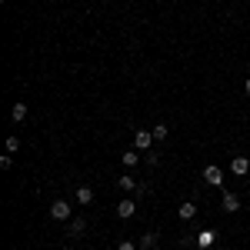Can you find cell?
<instances>
[{
	"mask_svg": "<svg viewBox=\"0 0 250 250\" xmlns=\"http://www.w3.org/2000/svg\"><path fill=\"white\" fill-rule=\"evenodd\" d=\"M224 210H227V213H237V210H240V200H237L233 193H224Z\"/></svg>",
	"mask_w": 250,
	"mask_h": 250,
	"instance_id": "cell-11",
	"label": "cell"
},
{
	"mask_svg": "<svg viewBox=\"0 0 250 250\" xmlns=\"http://www.w3.org/2000/svg\"><path fill=\"white\" fill-rule=\"evenodd\" d=\"M117 187H120V190H124V193H130V190H137L140 184H137V180H134V177H130V173H124V177L117 180Z\"/></svg>",
	"mask_w": 250,
	"mask_h": 250,
	"instance_id": "cell-9",
	"label": "cell"
},
{
	"mask_svg": "<svg viewBox=\"0 0 250 250\" xmlns=\"http://www.w3.org/2000/svg\"><path fill=\"white\" fill-rule=\"evenodd\" d=\"M244 94H247V97H250V77H247V83H244Z\"/></svg>",
	"mask_w": 250,
	"mask_h": 250,
	"instance_id": "cell-18",
	"label": "cell"
},
{
	"mask_svg": "<svg viewBox=\"0 0 250 250\" xmlns=\"http://www.w3.org/2000/svg\"><path fill=\"white\" fill-rule=\"evenodd\" d=\"M213 240H217V230H200L197 233V247H213Z\"/></svg>",
	"mask_w": 250,
	"mask_h": 250,
	"instance_id": "cell-7",
	"label": "cell"
},
{
	"mask_svg": "<svg viewBox=\"0 0 250 250\" xmlns=\"http://www.w3.org/2000/svg\"><path fill=\"white\" fill-rule=\"evenodd\" d=\"M247 70H250V63H247Z\"/></svg>",
	"mask_w": 250,
	"mask_h": 250,
	"instance_id": "cell-19",
	"label": "cell"
},
{
	"mask_svg": "<svg viewBox=\"0 0 250 250\" xmlns=\"http://www.w3.org/2000/svg\"><path fill=\"white\" fill-rule=\"evenodd\" d=\"M204 180H207V184H213V187H220V184H224V170H220V167H204Z\"/></svg>",
	"mask_w": 250,
	"mask_h": 250,
	"instance_id": "cell-3",
	"label": "cell"
},
{
	"mask_svg": "<svg viewBox=\"0 0 250 250\" xmlns=\"http://www.w3.org/2000/svg\"><path fill=\"white\" fill-rule=\"evenodd\" d=\"M14 150H20V137H7V154H14Z\"/></svg>",
	"mask_w": 250,
	"mask_h": 250,
	"instance_id": "cell-16",
	"label": "cell"
},
{
	"mask_svg": "<svg viewBox=\"0 0 250 250\" xmlns=\"http://www.w3.org/2000/svg\"><path fill=\"white\" fill-rule=\"evenodd\" d=\"M230 170L237 173V177H244V173L250 170V160H247V157H240V154H237V157L230 160Z\"/></svg>",
	"mask_w": 250,
	"mask_h": 250,
	"instance_id": "cell-5",
	"label": "cell"
},
{
	"mask_svg": "<svg viewBox=\"0 0 250 250\" xmlns=\"http://www.w3.org/2000/svg\"><path fill=\"white\" fill-rule=\"evenodd\" d=\"M167 137H170V127H167V124H157L154 127V140H167Z\"/></svg>",
	"mask_w": 250,
	"mask_h": 250,
	"instance_id": "cell-14",
	"label": "cell"
},
{
	"mask_svg": "<svg viewBox=\"0 0 250 250\" xmlns=\"http://www.w3.org/2000/svg\"><path fill=\"white\" fill-rule=\"evenodd\" d=\"M70 213H74L70 200H54V204H50V217H54V220H70Z\"/></svg>",
	"mask_w": 250,
	"mask_h": 250,
	"instance_id": "cell-1",
	"label": "cell"
},
{
	"mask_svg": "<svg viewBox=\"0 0 250 250\" xmlns=\"http://www.w3.org/2000/svg\"><path fill=\"white\" fill-rule=\"evenodd\" d=\"M134 213H137V204H134V200H130V197L117 204V217H124V220H127V217H134Z\"/></svg>",
	"mask_w": 250,
	"mask_h": 250,
	"instance_id": "cell-4",
	"label": "cell"
},
{
	"mask_svg": "<svg viewBox=\"0 0 250 250\" xmlns=\"http://www.w3.org/2000/svg\"><path fill=\"white\" fill-rule=\"evenodd\" d=\"M83 230H87V220H83V217H74V220H70V237H83Z\"/></svg>",
	"mask_w": 250,
	"mask_h": 250,
	"instance_id": "cell-8",
	"label": "cell"
},
{
	"mask_svg": "<svg viewBox=\"0 0 250 250\" xmlns=\"http://www.w3.org/2000/svg\"><path fill=\"white\" fill-rule=\"evenodd\" d=\"M197 217V204H180V220H193Z\"/></svg>",
	"mask_w": 250,
	"mask_h": 250,
	"instance_id": "cell-12",
	"label": "cell"
},
{
	"mask_svg": "<svg viewBox=\"0 0 250 250\" xmlns=\"http://www.w3.org/2000/svg\"><path fill=\"white\" fill-rule=\"evenodd\" d=\"M134 147L137 150H150V147H154V130H137L134 134Z\"/></svg>",
	"mask_w": 250,
	"mask_h": 250,
	"instance_id": "cell-2",
	"label": "cell"
},
{
	"mask_svg": "<svg viewBox=\"0 0 250 250\" xmlns=\"http://www.w3.org/2000/svg\"><path fill=\"white\" fill-rule=\"evenodd\" d=\"M154 244H157V233H144V237L137 240V247H140V250H150Z\"/></svg>",
	"mask_w": 250,
	"mask_h": 250,
	"instance_id": "cell-13",
	"label": "cell"
},
{
	"mask_svg": "<svg viewBox=\"0 0 250 250\" xmlns=\"http://www.w3.org/2000/svg\"><path fill=\"white\" fill-rule=\"evenodd\" d=\"M10 117H14L17 124H23V120H27V104H23V100H17V104H14V110H10Z\"/></svg>",
	"mask_w": 250,
	"mask_h": 250,
	"instance_id": "cell-10",
	"label": "cell"
},
{
	"mask_svg": "<svg viewBox=\"0 0 250 250\" xmlns=\"http://www.w3.org/2000/svg\"><path fill=\"white\" fill-rule=\"evenodd\" d=\"M77 204H80V207L94 204V187H87V184H83V187H77Z\"/></svg>",
	"mask_w": 250,
	"mask_h": 250,
	"instance_id": "cell-6",
	"label": "cell"
},
{
	"mask_svg": "<svg viewBox=\"0 0 250 250\" xmlns=\"http://www.w3.org/2000/svg\"><path fill=\"white\" fill-rule=\"evenodd\" d=\"M117 250H140V247H137L134 240H120V244H117Z\"/></svg>",
	"mask_w": 250,
	"mask_h": 250,
	"instance_id": "cell-17",
	"label": "cell"
},
{
	"mask_svg": "<svg viewBox=\"0 0 250 250\" xmlns=\"http://www.w3.org/2000/svg\"><path fill=\"white\" fill-rule=\"evenodd\" d=\"M120 160H124V167H134L137 160H140V154H134V150H127V154L120 157Z\"/></svg>",
	"mask_w": 250,
	"mask_h": 250,
	"instance_id": "cell-15",
	"label": "cell"
}]
</instances>
